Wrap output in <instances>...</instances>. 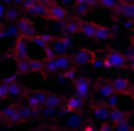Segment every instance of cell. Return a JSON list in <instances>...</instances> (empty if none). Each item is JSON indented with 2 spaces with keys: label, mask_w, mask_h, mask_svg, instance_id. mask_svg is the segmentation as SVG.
Segmentation results:
<instances>
[{
  "label": "cell",
  "mask_w": 134,
  "mask_h": 131,
  "mask_svg": "<svg viewBox=\"0 0 134 131\" xmlns=\"http://www.w3.org/2000/svg\"><path fill=\"white\" fill-rule=\"evenodd\" d=\"M124 55H126V58H127V60H129V61H131V60L134 58V44H132V46H131V48H129V49H127V51H126V53H124Z\"/></svg>",
  "instance_id": "42"
},
{
  "label": "cell",
  "mask_w": 134,
  "mask_h": 131,
  "mask_svg": "<svg viewBox=\"0 0 134 131\" xmlns=\"http://www.w3.org/2000/svg\"><path fill=\"white\" fill-rule=\"evenodd\" d=\"M114 36V31L107 26H100L98 24V29H97V34H95V39L97 41H109L110 38Z\"/></svg>",
  "instance_id": "22"
},
{
  "label": "cell",
  "mask_w": 134,
  "mask_h": 131,
  "mask_svg": "<svg viewBox=\"0 0 134 131\" xmlns=\"http://www.w3.org/2000/svg\"><path fill=\"white\" fill-rule=\"evenodd\" d=\"M78 78L76 77V73H75V68H71V70H68V72H61V73H58V82H68V80H75Z\"/></svg>",
  "instance_id": "28"
},
{
  "label": "cell",
  "mask_w": 134,
  "mask_h": 131,
  "mask_svg": "<svg viewBox=\"0 0 134 131\" xmlns=\"http://www.w3.org/2000/svg\"><path fill=\"white\" fill-rule=\"evenodd\" d=\"M95 60V55L90 51V49H87V48H82V49H78V51L73 55V61H75V65L76 66H80V65H88V63H92Z\"/></svg>",
  "instance_id": "11"
},
{
  "label": "cell",
  "mask_w": 134,
  "mask_h": 131,
  "mask_svg": "<svg viewBox=\"0 0 134 131\" xmlns=\"http://www.w3.org/2000/svg\"><path fill=\"white\" fill-rule=\"evenodd\" d=\"M92 66H93V68H100V66H104V58H95L93 61H92Z\"/></svg>",
  "instance_id": "41"
},
{
  "label": "cell",
  "mask_w": 134,
  "mask_h": 131,
  "mask_svg": "<svg viewBox=\"0 0 134 131\" xmlns=\"http://www.w3.org/2000/svg\"><path fill=\"white\" fill-rule=\"evenodd\" d=\"M115 131H134V129H132V124L129 121H124L121 124H115Z\"/></svg>",
  "instance_id": "39"
},
{
  "label": "cell",
  "mask_w": 134,
  "mask_h": 131,
  "mask_svg": "<svg viewBox=\"0 0 134 131\" xmlns=\"http://www.w3.org/2000/svg\"><path fill=\"white\" fill-rule=\"evenodd\" d=\"M5 27H7V33H9V36H10V38H15V39L22 38V33H20V29H19V26H17V24L9 22Z\"/></svg>",
  "instance_id": "30"
},
{
  "label": "cell",
  "mask_w": 134,
  "mask_h": 131,
  "mask_svg": "<svg viewBox=\"0 0 134 131\" xmlns=\"http://www.w3.org/2000/svg\"><path fill=\"white\" fill-rule=\"evenodd\" d=\"M127 118H129V112L124 111V109H121V107L110 109V121L109 123H112V124H121V123L127 121Z\"/></svg>",
  "instance_id": "18"
},
{
  "label": "cell",
  "mask_w": 134,
  "mask_h": 131,
  "mask_svg": "<svg viewBox=\"0 0 134 131\" xmlns=\"http://www.w3.org/2000/svg\"><path fill=\"white\" fill-rule=\"evenodd\" d=\"M31 43H32L34 46H36V48H41L43 51H44V49H46V48L49 46V44H48V43L44 41V38H43V36H36L34 39H31Z\"/></svg>",
  "instance_id": "35"
},
{
  "label": "cell",
  "mask_w": 134,
  "mask_h": 131,
  "mask_svg": "<svg viewBox=\"0 0 134 131\" xmlns=\"http://www.w3.org/2000/svg\"><path fill=\"white\" fill-rule=\"evenodd\" d=\"M92 118L98 119L102 123H109L110 121V109L105 104H97V106L92 107Z\"/></svg>",
  "instance_id": "13"
},
{
  "label": "cell",
  "mask_w": 134,
  "mask_h": 131,
  "mask_svg": "<svg viewBox=\"0 0 134 131\" xmlns=\"http://www.w3.org/2000/svg\"><path fill=\"white\" fill-rule=\"evenodd\" d=\"M112 85H114L117 94H122V95H132V92H134V85L126 77H115L112 80Z\"/></svg>",
  "instance_id": "8"
},
{
  "label": "cell",
  "mask_w": 134,
  "mask_h": 131,
  "mask_svg": "<svg viewBox=\"0 0 134 131\" xmlns=\"http://www.w3.org/2000/svg\"><path fill=\"white\" fill-rule=\"evenodd\" d=\"M20 12H22V9L17 5H10L9 9H7V14H5V20H9V22H17V20L20 19Z\"/></svg>",
  "instance_id": "23"
},
{
  "label": "cell",
  "mask_w": 134,
  "mask_h": 131,
  "mask_svg": "<svg viewBox=\"0 0 134 131\" xmlns=\"http://www.w3.org/2000/svg\"><path fill=\"white\" fill-rule=\"evenodd\" d=\"M131 99H132V102H134V92H132V95H131Z\"/></svg>",
  "instance_id": "52"
},
{
  "label": "cell",
  "mask_w": 134,
  "mask_h": 131,
  "mask_svg": "<svg viewBox=\"0 0 134 131\" xmlns=\"http://www.w3.org/2000/svg\"><path fill=\"white\" fill-rule=\"evenodd\" d=\"M46 75H58V73H61V70H59V66H58V61H56V58H53V60H46V63H44V72Z\"/></svg>",
  "instance_id": "24"
},
{
  "label": "cell",
  "mask_w": 134,
  "mask_h": 131,
  "mask_svg": "<svg viewBox=\"0 0 134 131\" xmlns=\"http://www.w3.org/2000/svg\"><path fill=\"white\" fill-rule=\"evenodd\" d=\"M98 131H115V124H112V123H102L98 126Z\"/></svg>",
  "instance_id": "40"
},
{
  "label": "cell",
  "mask_w": 134,
  "mask_h": 131,
  "mask_svg": "<svg viewBox=\"0 0 134 131\" xmlns=\"http://www.w3.org/2000/svg\"><path fill=\"white\" fill-rule=\"evenodd\" d=\"M9 99V85L0 82V101H7Z\"/></svg>",
  "instance_id": "37"
},
{
  "label": "cell",
  "mask_w": 134,
  "mask_h": 131,
  "mask_svg": "<svg viewBox=\"0 0 134 131\" xmlns=\"http://www.w3.org/2000/svg\"><path fill=\"white\" fill-rule=\"evenodd\" d=\"M90 9H92V7L88 5V3H76V5H75V14H76V17H82V15H85V14H88Z\"/></svg>",
  "instance_id": "33"
},
{
  "label": "cell",
  "mask_w": 134,
  "mask_h": 131,
  "mask_svg": "<svg viewBox=\"0 0 134 131\" xmlns=\"http://www.w3.org/2000/svg\"><path fill=\"white\" fill-rule=\"evenodd\" d=\"M31 15H37V17H46L48 15V7L44 5V3H36V5L32 7V10H31Z\"/></svg>",
  "instance_id": "26"
},
{
  "label": "cell",
  "mask_w": 134,
  "mask_h": 131,
  "mask_svg": "<svg viewBox=\"0 0 134 131\" xmlns=\"http://www.w3.org/2000/svg\"><path fill=\"white\" fill-rule=\"evenodd\" d=\"M53 49L56 51V55L58 56H63V55H68V51L71 49V46H73V39L70 36H63V38H56L54 41H53L51 44Z\"/></svg>",
  "instance_id": "5"
},
{
  "label": "cell",
  "mask_w": 134,
  "mask_h": 131,
  "mask_svg": "<svg viewBox=\"0 0 134 131\" xmlns=\"http://www.w3.org/2000/svg\"><path fill=\"white\" fill-rule=\"evenodd\" d=\"M2 131H9V129H7V128H3V129H2Z\"/></svg>",
  "instance_id": "54"
},
{
  "label": "cell",
  "mask_w": 134,
  "mask_h": 131,
  "mask_svg": "<svg viewBox=\"0 0 134 131\" xmlns=\"http://www.w3.org/2000/svg\"><path fill=\"white\" fill-rule=\"evenodd\" d=\"M129 68H131V72H134V58L129 61Z\"/></svg>",
  "instance_id": "49"
},
{
  "label": "cell",
  "mask_w": 134,
  "mask_h": 131,
  "mask_svg": "<svg viewBox=\"0 0 134 131\" xmlns=\"http://www.w3.org/2000/svg\"><path fill=\"white\" fill-rule=\"evenodd\" d=\"M54 116H58V109L48 107V106L41 107V118H54Z\"/></svg>",
  "instance_id": "34"
},
{
  "label": "cell",
  "mask_w": 134,
  "mask_h": 131,
  "mask_svg": "<svg viewBox=\"0 0 134 131\" xmlns=\"http://www.w3.org/2000/svg\"><path fill=\"white\" fill-rule=\"evenodd\" d=\"M0 118H2L3 124H19V123H22L19 106H14V104L3 106L2 111H0Z\"/></svg>",
  "instance_id": "2"
},
{
  "label": "cell",
  "mask_w": 134,
  "mask_h": 131,
  "mask_svg": "<svg viewBox=\"0 0 134 131\" xmlns=\"http://www.w3.org/2000/svg\"><path fill=\"white\" fill-rule=\"evenodd\" d=\"M129 66V60L121 51H109L104 58V68H126Z\"/></svg>",
  "instance_id": "1"
},
{
  "label": "cell",
  "mask_w": 134,
  "mask_h": 131,
  "mask_svg": "<svg viewBox=\"0 0 134 131\" xmlns=\"http://www.w3.org/2000/svg\"><path fill=\"white\" fill-rule=\"evenodd\" d=\"M17 73L20 75H26V73H31V61L27 60H19L17 61Z\"/></svg>",
  "instance_id": "27"
},
{
  "label": "cell",
  "mask_w": 134,
  "mask_h": 131,
  "mask_svg": "<svg viewBox=\"0 0 134 131\" xmlns=\"http://www.w3.org/2000/svg\"><path fill=\"white\" fill-rule=\"evenodd\" d=\"M73 83H75V95H78V97H82V99H88L90 97L92 82L87 78V77H78Z\"/></svg>",
  "instance_id": "6"
},
{
  "label": "cell",
  "mask_w": 134,
  "mask_h": 131,
  "mask_svg": "<svg viewBox=\"0 0 134 131\" xmlns=\"http://www.w3.org/2000/svg\"><path fill=\"white\" fill-rule=\"evenodd\" d=\"M56 61H58V66H59V70H61V72H68V70H71L73 65H75L73 56H70V55L58 56V58H56Z\"/></svg>",
  "instance_id": "21"
},
{
  "label": "cell",
  "mask_w": 134,
  "mask_h": 131,
  "mask_svg": "<svg viewBox=\"0 0 134 131\" xmlns=\"http://www.w3.org/2000/svg\"><path fill=\"white\" fill-rule=\"evenodd\" d=\"M32 131H44L43 128H37V129H32Z\"/></svg>",
  "instance_id": "51"
},
{
  "label": "cell",
  "mask_w": 134,
  "mask_h": 131,
  "mask_svg": "<svg viewBox=\"0 0 134 131\" xmlns=\"http://www.w3.org/2000/svg\"><path fill=\"white\" fill-rule=\"evenodd\" d=\"M122 2H127V3H132L134 0H122Z\"/></svg>",
  "instance_id": "50"
},
{
  "label": "cell",
  "mask_w": 134,
  "mask_h": 131,
  "mask_svg": "<svg viewBox=\"0 0 134 131\" xmlns=\"http://www.w3.org/2000/svg\"><path fill=\"white\" fill-rule=\"evenodd\" d=\"M114 14L117 17H124V19H131L134 20V2L127 3V2H121V5L114 10Z\"/></svg>",
  "instance_id": "16"
},
{
  "label": "cell",
  "mask_w": 134,
  "mask_h": 131,
  "mask_svg": "<svg viewBox=\"0 0 134 131\" xmlns=\"http://www.w3.org/2000/svg\"><path fill=\"white\" fill-rule=\"evenodd\" d=\"M17 26H19V29H20V33H22V36L24 38H27V39H34V38L37 36V33H36V29H34V26H32V20L29 19V17H20L19 20H17Z\"/></svg>",
  "instance_id": "9"
},
{
  "label": "cell",
  "mask_w": 134,
  "mask_h": 131,
  "mask_svg": "<svg viewBox=\"0 0 134 131\" xmlns=\"http://www.w3.org/2000/svg\"><path fill=\"white\" fill-rule=\"evenodd\" d=\"M83 106H85V99L73 95V97H68L65 101V109L63 111H66V114H71V112H78Z\"/></svg>",
  "instance_id": "12"
},
{
  "label": "cell",
  "mask_w": 134,
  "mask_h": 131,
  "mask_svg": "<svg viewBox=\"0 0 134 131\" xmlns=\"http://www.w3.org/2000/svg\"><path fill=\"white\" fill-rule=\"evenodd\" d=\"M46 106L53 109H59L63 106V97L58 94H48V101H46Z\"/></svg>",
  "instance_id": "25"
},
{
  "label": "cell",
  "mask_w": 134,
  "mask_h": 131,
  "mask_svg": "<svg viewBox=\"0 0 134 131\" xmlns=\"http://www.w3.org/2000/svg\"><path fill=\"white\" fill-rule=\"evenodd\" d=\"M61 3H68V5H75V0H59Z\"/></svg>",
  "instance_id": "48"
},
{
  "label": "cell",
  "mask_w": 134,
  "mask_h": 131,
  "mask_svg": "<svg viewBox=\"0 0 134 131\" xmlns=\"http://www.w3.org/2000/svg\"><path fill=\"white\" fill-rule=\"evenodd\" d=\"M36 3H39V2H36V0H26V2L22 3V7H20V9H22V12H27V14H29Z\"/></svg>",
  "instance_id": "38"
},
{
  "label": "cell",
  "mask_w": 134,
  "mask_h": 131,
  "mask_svg": "<svg viewBox=\"0 0 134 131\" xmlns=\"http://www.w3.org/2000/svg\"><path fill=\"white\" fill-rule=\"evenodd\" d=\"M24 99H26V104L27 106H31V107H34V109H41V107H44V106H46L48 94L43 92V90H29Z\"/></svg>",
  "instance_id": "3"
},
{
  "label": "cell",
  "mask_w": 134,
  "mask_h": 131,
  "mask_svg": "<svg viewBox=\"0 0 134 131\" xmlns=\"http://www.w3.org/2000/svg\"><path fill=\"white\" fill-rule=\"evenodd\" d=\"M65 36H70L73 38L75 34L82 33V20L78 19V17H70L68 20H66V27H65Z\"/></svg>",
  "instance_id": "15"
},
{
  "label": "cell",
  "mask_w": 134,
  "mask_h": 131,
  "mask_svg": "<svg viewBox=\"0 0 134 131\" xmlns=\"http://www.w3.org/2000/svg\"><path fill=\"white\" fill-rule=\"evenodd\" d=\"M36 2H41V0H36Z\"/></svg>",
  "instance_id": "55"
},
{
  "label": "cell",
  "mask_w": 134,
  "mask_h": 131,
  "mask_svg": "<svg viewBox=\"0 0 134 131\" xmlns=\"http://www.w3.org/2000/svg\"><path fill=\"white\" fill-rule=\"evenodd\" d=\"M65 126L68 129H73V131H76V129H82V126L85 128V118H83L82 114H78V112H71V114H66V118H65Z\"/></svg>",
  "instance_id": "10"
},
{
  "label": "cell",
  "mask_w": 134,
  "mask_h": 131,
  "mask_svg": "<svg viewBox=\"0 0 134 131\" xmlns=\"http://www.w3.org/2000/svg\"><path fill=\"white\" fill-rule=\"evenodd\" d=\"M88 5L93 9V7H98L100 5V0H88Z\"/></svg>",
  "instance_id": "44"
},
{
  "label": "cell",
  "mask_w": 134,
  "mask_h": 131,
  "mask_svg": "<svg viewBox=\"0 0 134 131\" xmlns=\"http://www.w3.org/2000/svg\"><path fill=\"white\" fill-rule=\"evenodd\" d=\"M41 3H44L46 7H51L53 3H58V2H56V0H41Z\"/></svg>",
  "instance_id": "45"
},
{
  "label": "cell",
  "mask_w": 134,
  "mask_h": 131,
  "mask_svg": "<svg viewBox=\"0 0 134 131\" xmlns=\"http://www.w3.org/2000/svg\"><path fill=\"white\" fill-rule=\"evenodd\" d=\"M12 55L15 58V61L19 60H27V55H29V39L27 38H19L15 41V46L12 49Z\"/></svg>",
  "instance_id": "7"
},
{
  "label": "cell",
  "mask_w": 134,
  "mask_h": 131,
  "mask_svg": "<svg viewBox=\"0 0 134 131\" xmlns=\"http://www.w3.org/2000/svg\"><path fill=\"white\" fill-rule=\"evenodd\" d=\"M27 92H29V90H26V88L20 85L19 82H17V83H10V85H9V99H20V97H26Z\"/></svg>",
  "instance_id": "19"
},
{
  "label": "cell",
  "mask_w": 134,
  "mask_h": 131,
  "mask_svg": "<svg viewBox=\"0 0 134 131\" xmlns=\"http://www.w3.org/2000/svg\"><path fill=\"white\" fill-rule=\"evenodd\" d=\"M95 90H97V94L100 95V97H104V99L117 94L114 85H112V82H98V83H95Z\"/></svg>",
  "instance_id": "17"
},
{
  "label": "cell",
  "mask_w": 134,
  "mask_h": 131,
  "mask_svg": "<svg viewBox=\"0 0 134 131\" xmlns=\"http://www.w3.org/2000/svg\"><path fill=\"white\" fill-rule=\"evenodd\" d=\"M132 41H134V29H132Z\"/></svg>",
  "instance_id": "53"
},
{
  "label": "cell",
  "mask_w": 134,
  "mask_h": 131,
  "mask_svg": "<svg viewBox=\"0 0 134 131\" xmlns=\"http://www.w3.org/2000/svg\"><path fill=\"white\" fill-rule=\"evenodd\" d=\"M26 2V0H14V5H17V7H22V3Z\"/></svg>",
  "instance_id": "47"
},
{
  "label": "cell",
  "mask_w": 134,
  "mask_h": 131,
  "mask_svg": "<svg viewBox=\"0 0 134 131\" xmlns=\"http://www.w3.org/2000/svg\"><path fill=\"white\" fill-rule=\"evenodd\" d=\"M82 131H98V129H97V128H93V126H90V124H87Z\"/></svg>",
  "instance_id": "46"
},
{
  "label": "cell",
  "mask_w": 134,
  "mask_h": 131,
  "mask_svg": "<svg viewBox=\"0 0 134 131\" xmlns=\"http://www.w3.org/2000/svg\"><path fill=\"white\" fill-rule=\"evenodd\" d=\"M0 38H2V39L9 38V33H7V27H5V26H2V27H0Z\"/></svg>",
  "instance_id": "43"
},
{
  "label": "cell",
  "mask_w": 134,
  "mask_h": 131,
  "mask_svg": "<svg viewBox=\"0 0 134 131\" xmlns=\"http://www.w3.org/2000/svg\"><path fill=\"white\" fill-rule=\"evenodd\" d=\"M104 104L107 106L109 109H117L119 106H121V99H119L117 95H110V97L104 99Z\"/></svg>",
  "instance_id": "32"
},
{
  "label": "cell",
  "mask_w": 134,
  "mask_h": 131,
  "mask_svg": "<svg viewBox=\"0 0 134 131\" xmlns=\"http://www.w3.org/2000/svg\"><path fill=\"white\" fill-rule=\"evenodd\" d=\"M29 61H31V72H34V73L44 72V63L46 61H43V60H39V58H31Z\"/></svg>",
  "instance_id": "29"
},
{
  "label": "cell",
  "mask_w": 134,
  "mask_h": 131,
  "mask_svg": "<svg viewBox=\"0 0 134 131\" xmlns=\"http://www.w3.org/2000/svg\"><path fill=\"white\" fill-rule=\"evenodd\" d=\"M19 112H20V118H22V123L41 118V109H34V107H31V106H27V104L19 106Z\"/></svg>",
  "instance_id": "14"
},
{
  "label": "cell",
  "mask_w": 134,
  "mask_h": 131,
  "mask_svg": "<svg viewBox=\"0 0 134 131\" xmlns=\"http://www.w3.org/2000/svg\"><path fill=\"white\" fill-rule=\"evenodd\" d=\"M48 20H54V22H65L70 19V14L61 3H53L51 7H48Z\"/></svg>",
  "instance_id": "4"
},
{
  "label": "cell",
  "mask_w": 134,
  "mask_h": 131,
  "mask_svg": "<svg viewBox=\"0 0 134 131\" xmlns=\"http://www.w3.org/2000/svg\"><path fill=\"white\" fill-rule=\"evenodd\" d=\"M98 29V24L90 22V20H82V34L87 38H93L95 39V34H97Z\"/></svg>",
  "instance_id": "20"
},
{
  "label": "cell",
  "mask_w": 134,
  "mask_h": 131,
  "mask_svg": "<svg viewBox=\"0 0 134 131\" xmlns=\"http://www.w3.org/2000/svg\"><path fill=\"white\" fill-rule=\"evenodd\" d=\"M121 2H122V0H100V7H104V9L114 12V10L121 5Z\"/></svg>",
  "instance_id": "31"
},
{
  "label": "cell",
  "mask_w": 134,
  "mask_h": 131,
  "mask_svg": "<svg viewBox=\"0 0 134 131\" xmlns=\"http://www.w3.org/2000/svg\"><path fill=\"white\" fill-rule=\"evenodd\" d=\"M19 75L20 73H12V75H7L2 78V83H7V85H10V83H17V80H19Z\"/></svg>",
  "instance_id": "36"
}]
</instances>
